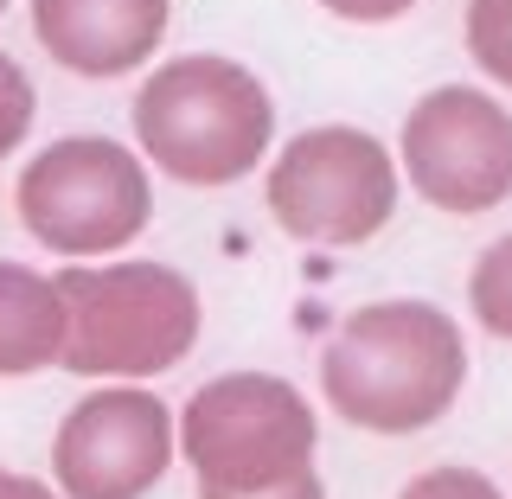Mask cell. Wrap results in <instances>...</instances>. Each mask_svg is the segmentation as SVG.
Masks as SVG:
<instances>
[{
	"label": "cell",
	"mask_w": 512,
	"mask_h": 499,
	"mask_svg": "<svg viewBox=\"0 0 512 499\" xmlns=\"http://www.w3.org/2000/svg\"><path fill=\"white\" fill-rule=\"evenodd\" d=\"M461 384H468V346L436 301L352 308L320 352L327 404L372 436H416V429L442 423Z\"/></svg>",
	"instance_id": "obj_1"
},
{
	"label": "cell",
	"mask_w": 512,
	"mask_h": 499,
	"mask_svg": "<svg viewBox=\"0 0 512 499\" xmlns=\"http://www.w3.org/2000/svg\"><path fill=\"white\" fill-rule=\"evenodd\" d=\"M135 141L180 186H237L276 141V103L250 64L186 52L135 90Z\"/></svg>",
	"instance_id": "obj_2"
},
{
	"label": "cell",
	"mask_w": 512,
	"mask_h": 499,
	"mask_svg": "<svg viewBox=\"0 0 512 499\" xmlns=\"http://www.w3.org/2000/svg\"><path fill=\"white\" fill-rule=\"evenodd\" d=\"M52 288L64 301L58 365L77 378H154L199 340V288L167 263H71Z\"/></svg>",
	"instance_id": "obj_3"
},
{
	"label": "cell",
	"mask_w": 512,
	"mask_h": 499,
	"mask_svg": "<svg viewBox=\"0 0 512 499\" xmlns=\"http://www.w3.org/2000/svg\"><path fill=\"white\" fill-rule=\"evenodd\" d=\"M314 404L276 372H224L180 416V455L212 493H269L314 474Z\"/></svg>",
	"instance_id": "obj_4"
},
{
	"label": "cell",
	"mask_w": 512,
	"mask_h": 499,
	"mask_svg": "<svg viewBox=\"0 0 512 499\" xmlns=\"http://www.w3.org/2000/svg\"><path fill=\"white\" fill-rule=\"evenodd\" d=\"M20 218L45 250L103 256L128 250L154 218L148 167L109 135H64L20 173Z\"/></svg>",
	"instance_id": "obj_5"
},
{
	"label": "cell",
	"mask_w": 512,
	"mask_h": 499,
	"mask_svg": "<svg viewBox=\"0 0 512 499\" xmlns=\"http://www.w3.org/2000/svg\"><path fill=\"white\" fill-rule=\"evenodd\" d=\"M269 212L301 244H365L397 212V160L365 128H301L269 167Z\"/></svg>",
	"instance_id": "obj_6"
},
{
	"label": "cell",
	"mask_w": 512,
	"mask_h": 499,
	"mask_svg": "<svg viewBox=\"0 0 512 499\" xmlns=\"http://www.w3.org/2000/svg\"><path fill=\"white\" fill-rule=\"evenodd\" d=\"M404 173L436 212L474 218L512 199V109L487 90L442 84L404 116Z\"/></svg>",
	"instance_id": "obj_7"
},
{
	"label": "cell",
	"mask_w": 512,
	"mask_h": 499,
	"mask_svg": "<svg viewBox=\"0 0 512 499\" xmlns=\"http://www.w3.org/2000/svg\"><path fill=\"white\" fill-rule=\"evenodd\" d=\"M173 468V416L148 391H90L64 410L52 474L64 499H141Z\"/></svg>",
	"instance_id": "obj_8"
},
{
	"label": "cell",
	"mask_w": 512,
	"mask_h": 499,
	"mask_svg": "<svg viewBox=\"0 0 512 499\" xmlns=\"http://www.w3.org/2000/svg\"><path fill=\"white\" fill-rule=\"evenodd\" d=\"M173 0H32V32L64 71L122 77L167 39Z\"/></svg>",
	"instance_id": "obj_9"
},
{
	"label": "cell",
	"mask_w": 512,
	"mask_h": 499,
	"mask_svg": "<svg viewBox=\"0 0 512 499\" xmlns=\"http://www.w3.org/2000/svg\"><path fill=\"white\" fill-rule=\"evenodd\" d=\"M64 352V301L52 276L26 263H0V378H26L58 365Z\"/></svg>",
	"instance_id": "obj_10"
},
{
	"label": "cell",
	"mask_w": 512,
	"mask_h": 499,
	"mask_svg": "<svg viewBox=\"0 0 512 499\" xmlns=\"http://www.w3.org/2000/svg\"><path fill=\"white\" fill-rule=\"evenodd\" d=\"M468 308H474V320L493 333V340H512V231L500 237V244L480 250V263L468 276Z\"/></svg>",
	"instance_id": "obj_11"
},
{
	"label": "cell",
	"mask_w": 512,
	"mask_h": 499,
	"mask_svg": "<svg viewBox=\"0 0 512 499\" xmlns=\"http://www.w3.org/2000/svg\"><path fill=\"white\" fill-rule=\"evenodd\" d=\"M468 52L493 84L512 90V0H468Z\"/></svg>",
	"instance_id": "obj_12"
},
{
	"label": "cell",
	"mask_w": 512,
	"mask_h": 499,
	"mask_svg": "<svg viewBox=\"0 0 512 499\" xmlns=\"http://www.w3.org/2000/svg\"><path fill=\"white\" fill-rule=\"evenodd\" d=\"M32 109H39V96H32V77H26L7 52H0V160H7V154L26 141Z\"/></svg>",
	"instance_id": "obj_13"
},
{
	"label": "cell",
	"mask_w": 512,
	"mask_h": 499,
	"mask_svg": "<svg viewBox=\"0 0 512 499\" xmlns=\"http://www.w3.org/2000/svg\"><path fill=\"white\" fill-rule=\"evenodd\" d=\"M397 499H500V487H493L480 468H429V474H416Z\"/></svg>",
	"instance_id": "obj_14"
},
{
	"label": "cell",
	"mask_w": 512,
	"mask_h": 499,
	"mask_svg": "<svg viewBox=\"0 0 512 499\" xmlns=\"http://www.w3.org/2000/svg\"><path fill=\"white\" fill-rule=\"evenodd\" d=\"M327 13H340V20H359V26H384L397 20V13H410L416 0H320Z\"/></svg>",
	"instance_id": "obj_15"
},
{
	"label": "cell",
	"mask_w": 512,
	"mask_h": 499,
	"mask_svg": "<svg viewBox=\"0 0 512 499\" xmlns=\"http://www.w3.org/2000/svg\"><path fill=\"white\" fill-rule=\"evenodd\" d=\"M199 499H327V487H320V474H301V480L269 487V493H212V487H199Z\"/></svg>",
	"instance_id": "obj_16"
},
{
	"label": "cell",
	"mask_w": 512,
	"mask_h": 499,
	"mask_svg": "<svg viewBox=\"0 0 512 499\" xmlns=\"http://www.w3.org/2000/svg\"><path fill=\"white\" fill-rule=\"evenodd\" d=\"M0 499H58L45 480H32V474H13V468H0Z\"/></svg>",
	"instance_id": "obj_17"
},
{
	"label": "cell",
	"mask_w": 512,
	"mask_h": 499,
	"mask_svg": "<svg viewBox=\"0 0 512 499\" xmlns=\"http://www.w3.org/2000/svg\"><path fill=\"white\" fill-rule=\"evenodd\" d=\"M0 13H7V0H0Z\"/></svg>",
	"instance_id": "obj_18"
}]
</instances>
